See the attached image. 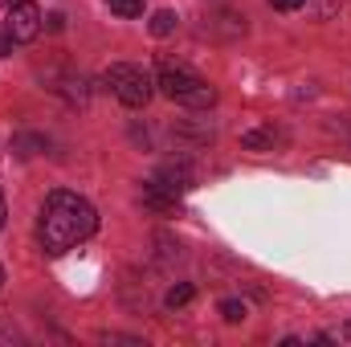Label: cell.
I'll use <instances>...</instances> for the list:
<instances>
[{"mask_svg": "<svg viewBox=\"0 0 351 347\" xmlns=\"http://www.w3.org/2000/svg\"><path fill=\"white\" fill-rule=\"evenodd\" d=\"M0 286H4V270H0Z\"/></svg>", "mask_w": 351, "mask_h": 347, "instance_id": "9a60e30c", "label": "cell"}, {"mask_svg": "<svg viewBox=\"0 0 351 347\" xmlns=\"http://www.w3.org/2000/svg\"><path fill=\"white\" fill-rule=\"evenodd\" d=\"M221 315H225V323H241L250 311H245V302H237V298H225V302H221Z\"/></svg>", "mask_w": 351, "mask_h": 347, "instance_id": "ba28073f", "label": "cell"}, {"mask_svg": "<svg viewBox=\"0 0 351 347\" xmlns=\"http://www.w3.org/2000/svg\"><path fill=\"white\" fill-rule=\"evenodd\" d=\"M192 298H196V286H192V282H176L172 290H168V298H164V302L176 311V307H188Z\"/></svg>", "mask_w": 351, "mask_h": 347, "instance_id": "52a82bcc", "label": "cell"}, {"mask_svg": "<svg viewBox=\"0 0 351 347\" xmlns=\"http://www.w3.org/2000/svg\"><path fill=\"white\" fill-rule=\"evenodd\" d=\"M4 4H16V0H4Z\"/></svg>", "mask_w": 351, "mask_h": 347, "instance_id": "2e32d148", "label": "cell"}, {"mask_svg": "<svg viewBox=\"0 0 351 347\" xmlns=\"http://www.w3.org/2000/svg\"><path fill=\"white\" fill-rule=\"evenodd\" d=\"M45 29H49V33H62V29H66V16H62V12H49V16H45Z\"/></svg>", "mask_w": 351, "mask_h": 347, "instance_id": "30bf717a", "label": "cell"}, {"mask_svg": "<svg viewBox=\"0 0 351 347\" xmlns=\"http://www.w3.org/2000/svg\"><path fill=\"white\" fill-rule=\"evenodd\" d=\"M98 229V213L86 196L70 192V188H58L45 196L41 204V221H37V237H41V250L62 258L70 254L74 246H82L86 237H94Z\"/></svg>", "mask_w": 351, "mask_h": 347, "instance_id": "6da1fadb", "label": "cell"}, {"mask_svg": "<svg viewBox=\"0 0 351 347\" xmlns=\"http://www.w3.org/2000/svg\"><path fill=\"white\" fill-rule=\"evenodd\" d=\"M12 53V33H0V58H8Z\"/></svg>", "mask_w": 351, "mask_h": 347, "instance_id": "7c38bea8", "label": "cell"}, {"mask_svg": "<svg viewBox=\"0 0 351 347\" xmlns=\"http://www.w3.org/2000/svg\"><path fill=\"white\" fill-rule=\"evenodd\" d=\"M106 4L119 16H143V0H106Z\"/></svg>", "mask_w": 351, "mask_h": 347, "instance_id": "9c48e42d", "label": "cell"}, {"mask_svg": "<svg viewBox=\"0 0 351 347\" xmlns=\"http://www.w3.org/2000/svg\"><path fill=\"white\" fill-rule=\"evenodd\" d=\"M339 339H351V323L343 327V331H339Z\"/></svg>", "mask_w": 351, "mask_h": 347, "instance_id": "4fadbf2b", "label": "cell"}, {"mask_svg": "<svg viewBox=\"0 0 351 347\" xmlns=\"http://www.w3.org/2000/svg\"><path fill=\"white\" fill-rule=\"evenodd\" d=\"M176 16L172 8H160V12H152V21H147V29H152V37H172L176 33Z\"/></svg>", "mask_w": 351, "mask_h": 347, "instance_id": "8992f818", "label": "cell"}, {"mask_svg": "<svg viewBox=\"0 0 351 347\" xmlns=\"http://www.w3.org/2000/svg\"><path fill=\"white\" fill-rule=\"evenodd\" d=\"M102 82L110 86V94H114L123 106H131V110L147 106L152 94H156V78H152L143 66H131V62H114V66L102 74Z\"/></svg>", "mask_w": 351, "mask_h": 347, "instance_id": "3957f363", "label": "cell"}, {"mask_svg": "<svg viewBox=\"0 0 351 347\" xmlns=\"http://www.w3.org/2000/svg\"><path fill=\"white\" fill-rule=\"evenodd\" d=\"M0 225H4V204H0Z\"/></svg>", "mask_w": 351, "mask_h": 347, "instance_id": "5bb4252c", "label": "cell"}, {"mask_svg": "<svg viewBox=\"0 0 351 347\" xmlns=\"http://www.w3.org/2000/svg\"><path fill=\"white\" fill-rule=\"evenodd\" d=\"M269 4H274V8H282V12H294V8H302L306 0H269Z\"/></svg>", "mask_w": 351, "mask_h": 347, "instance_id": "8fae6325", "label": "cell"}, {"mask_svg": "<svg viewBox=\"0 0 351 347\" xmlns=\"http://www.w3.org/2000/svg\"><path fill=\"white\" fill-rule=\"evenodd\" d=\"M156 86L164 90L172 102L188 106V110H208L217 102V90L208 86L196 70H188L184 62H160V74H156Z\"/></svg>", "mask_w": 351, "mask_h": 347, "instance_id": "7a4b0ae2", "label": "cell"}, {"mask_svg": "<svg viewBox=\"0 0 351 347\" xmlns=\"http://www.w3.org/2000/svg\"><path fill=\"white\" fill-rule=\"evenodd\" d=\"M4 33H12V41H37V33H41V12H37V4H29V0L8 4V29H4Z\"/></svg>", "mask_w": 351, "mask_h": 347, "instance_id": "277c9868", "label": "cell"}, {"mask_svg": "<svg viewBox=\"0 0 351 347\" xmlns=\"http://www.w3.org/2000/svg\"><path fill=\"white\" fill-rule=\"evenodd\" d=\"M282 139H286V135H282L278 127H254V131L241 135V147H245V152H274Z\"/></svg>", "mask_w": 351, "mask_h": 347, "instance_id": "5b68a950", "label": "cell"}]
</instances>
